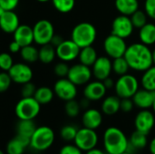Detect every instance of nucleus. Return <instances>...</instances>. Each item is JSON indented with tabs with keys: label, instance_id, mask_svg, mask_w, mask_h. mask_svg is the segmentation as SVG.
I'll return each mask as SVG.
<instances>
[{
	"label": "nucleus",
	"instance_id": "f257e3e1",
	"mask_svg": "<svg viewBox=\"0 0 155 154\" xmlns=\"http://www.w3.org/2000/svg\"><path fill=\"white\" fill-rule=\"evenodd\" d=\"M130 69L137 72H144L153 66V52L148 45L143 43H135L127 46L124 55Z\"/></svg>",
	"mask_w": 155,
	"mask_h": 154
},
{
	"label": "nucleus",
	"instance_id": "f03ea898",
	"mask_svg": "<svg viewBox=\"0 0 155 154\" xmlns=\"http://www.w3.org/2000/svg\"><path fill=\"white\" fill-rule=\"evenodd\" d=\"M128 137L118 127H108L103 135V145L106 153L120 154L128 149Z\"/></svg>",
	"mask_w": 155,
	"mask_h": 154
},
{
	"label": "nucleus",
	"instance_id": "7ed1b4c3",
	"mask_svg": "<svg viewBox=\"0 0 155 154\" xmlns=\"http://www.w3.org/2000/svg\"><path fill=\"white\" fill-rule=\"evenodd\" d=\"M97 36L95 26L89 22H82L77 24L72 30L71 39L80 47L92 45Z\"/></svg>",
	"mask_w": 155,
	"mask_h": 154
},
{
	"label": "nucleus",
	"instance_id": "20e7f679",
	"mask_svg": "<svg viewBox=\"0 0 155 154\" xmlns=\"http://www.w3.org/2000/svg\"><path fill=\"white\" fill-rule=\"evenodd\" d=\"M55 140V134L49 126H38L30 138L29 147L35 152H45L52 147Z\"/></svg>",
	"mask_w": 155,
	"mask_h": 154
},
{
	"label": "nucleus",
	"instance_id": "39448f33",
	"mask_svg": "<svg viewBox=\"0 0 155 154\" xmlns=\"http://www.w3.org/2000/svg\"><path fill=\"white\" fill-rule=\"evenodd\" d=\"M41 111V104L35 97H22L15 107L18 120H35Z\"/></svg>",
	"mask_w": 155,
	"mask_h": 154
},
{
	"label": "nucleus",
	"instance_id": "423d86ee",
	"mask_svg": "<svg viewBox=\"0 0 155 154\" xmlns=\"http://www.w3.org/2000/svg\"><path fill=\"white\" fill-rule=\"evenodd\" d=\"M114 90L116 95L121 99L133 98L139 90V82L135 76L126 74L119 76L115 82Z\"/></svg>",
	"mask_w": 155,
	"mask_h": 154
},
{
	"label": "nucleus",
	"instance_id": "0eeeda50",
	"mask_svg": "<svg viewBox=\"0 0 155 154\" xmlns=\"http://www.w3.org/2000/svg\"><path fill=\"white\" fill-rule=\"evenodd\" d=\"M99 143V136L95 130L89 128H80L77 131L74 143L84 152L97 147Z\"/></svg>",
	"mask_w": 155,
	"mask_h": 154
},
{
	"label": "nucleus",
	"instance_id": "6e6552de",
	"mask_svg": "<svg viewBox=\"0 0 155 154\" xmlns=\"http://www.w3.org/2000/svg\"><path fill=\"white\" fill-rule=\"evenodd\" d=\"M34 43L38 45L50 44L54 35V27L53 24L47 19H41L37 21L33 26Z\"/></svg>",
	"mask_w": 155,
	"mask_h": 154
},
{
	"label": "nucleus",
	"instance_id": "1a4fd4ad",
	"mask_svg": "<svg viewBox=\"0 0 155 154\" xmlns=\"http://www.w3.org/2000/svg\"><path fill=\"white\" fill-rule=\"evenodd\" d=\"M104 49L110 58L115 59L124 55L127 44L125 39L111 34L104 42Z\"/></svg>",
	"mask_w": 155,
	"mask_h": 154
},
{
	"label": "nucleus",
	"instance_id": "9d476101",
	"mask_svg": "<svg viewBox=\"0 0 155 154\" xmlns=\"http://www.w3.org/2000/svg\"><path fill=\"white\" fill-rule=\"evenodd\" d=\"M53 90L54 94L64 102L74 100L77 95V86L67 77L59 78L55 82Z\"/></svg>",
	"mask_w": 155,
	"mask_h": 154
},
{
	"label": "nucleus",
	"instance_id": "9b49d317",
	"mask_svg": "<svg viewBox=\"0 0 155 154\" xmlns=\"http://www.w3.org/2000/svg\"><path fill=\"white\" fill-rule=\"evenodd\" d=\"M12 81L17 84H24L31 82L34 76L32 68L27 63H15L8 71Z\"/></svg>",
	"mask_w": 155,
	"mask_h": 154
},
{
	"label": "nucleus",
	"instance_id": "f8f14e48",
	"mask_svg": "<svg viewBox=\"0 0 155 154\" xmlns=\"http://www.w3.org/2000/svg\"><path fill=\"white\" fill-rule=\"evenodd\" d=\"M92 74L93 73L90 67L80 63L70 66L67 78L78 86L88 84L91 80Z\"/></svg>",
	"mask_w": 155,
	"mask_h": 154
},
{
	"label": "nucleus",
	"instance_id": "ddd939ff",
	"mask_svg": "<svg viewBox=\"0 0 155 154\" xmlns=\"http://www.w3.org/2000/svg\"><path fill=\"white\" fill-rule=\"evenodd\" d=\"M81 48L72 40H64L56 48V56L63 62H72L78 58Z\"/></svg>",
	"mask_w": 155,
	"mask_h": 154
},
{
	"label": "nucleus",
	"instance_id": "4468645a",
	"mask_svg": "<svg viewBox=\"0 0 155 154\" xmlns=\"http://www.w3.org/2000/svg\"><path fill=\"white\" fill-rule=\"evenodd\" d=\"M134 25L130 16L121 15L114 18L112 23V34L126 39L130 37L134 32Z\"/></svg>",
	"mask_w": 155,
	"mask_h": 154
},
{
	"label": "nucleus",
	"instance_id": "2eb2a0df",
	"mask_svg": "<svg viewBox=\"0 0 155 154\" xmlns=\"http://www.w3.org/2000/svg\"><path fill=\"white\" fill-rule=\"evenodd\" d=\"M155 125V114L149 109L141 110L134 118V127L136 131L149 134Z\"/></svg>",
	"mask_w": 155,
	"mask_h": 154
},
{
	"label": "nucleus",
	"instance_id": "dca6fc26",
	"mask_svg": "<svg viewBox=\"0 0 155 154\" xmlns=\"http://www.w3.org/2000/svg\"><path fill=\"white\" fill-rule=\"evenodd\" d=\"M92 67V73L94 76L99 81H104V79L109 77L113 71L112 61L110 57L106 56L98 57Z\"/></svg>",
	"mask_w": 155,
	"mask_h": 154
},
{
	"label": "nucleus",
	"instance_id": "f3484780",
	"mask_svg": "<svg viewBox=\"0 0 155 154\" xmlns=\"http://www.w3.org/2000/svg\"><path fill=\"white\" fill-rule=\"evenodd\" d=\"M106 87L102 81H94L86 84L84 89V96L91 102H95L103 99L106 93Z\"/></svg>",
	"mask_w": 155,
	"mask_h": 154
},
{
	"label": "nucleus",
	"instance_id": "a211bd4d",
	"mask_svg": "<svg viewBox=\"0 0 155 154\" xmlns=\"http://www.w3.org/2000/svg\"><path fill=\"white\" fill-rule=\"evenodd\" d=\"M82 123L84 127L96 131L103 123V113L94 108H88L83 113Z\"/></svg>",
	"mask_w": 155,
	"mask_h": 154
},
{
	"label": "nucleus",
	"instance_id": "6ab92c4d",
	"mask_svg": "<svg viewBox=\"0 0 155 154\" xmlns=\"http://www.w3.org/2000/svg\"><path fill=\"white\" fill-rule=\"evenodd\" d=\"M20 25V20L15 10L5 11L0 16V29L6 34H14Z\"/></svg>",
	"mask_w": 155,
	"mask_h": 154
},
{
	"label": "nucleus",
	"instance_id": "aec40b11",
	"mask_svg": "<svg viewBox=\"0 0 155 154\" xmlns=\"http://www.w3.org/2000/svg\"><path fill=\"white\" fill-rule=\"evenodd\" d=\"M132 99L134 101V106L138 107L139 109H150L153 107L155 101V91L146 90L144 88L138 90Z\"/></svg>",
	"mask_w": 155,
	"mask_h": 154
},
{
	"label": "nucleus",
	"instance_id": "412c9836",
	"mask_svg": "<svg viewBox=\"0 0 155 154\" xmlns=\"http://www.w3.org/2000/svg\"><path fill=\"white\" fill-rule=\"evenodd\" d=\"M14 40L17 42L21 47L33 44L34 43V32L33 27L27 25H20L14 32Z\"/></svg>",
	"mask_w": 155,
	"mask_h": 154
},
{
	"label": "nucleus",
	"instance_id": "4be33fe9",
	"mask_svg": "<svg viewBox=\"0 0 155 154\" xmlns=\"http://www.w3.org/2000/svg\"><path fill=\"white\" fill-rule=\"evenodd\" d=\"M30 145V139L21 136L15 135L12 138L5 146L6 154H24L25 149Z\"/></svg>",
	"mask_w": 155,
	"mask_h": 154
},
{
	"label": "nucleus",
	"instance_id": "5701e85b",
	"mask_svg": "<svg viewBox=\"0 0 155 154\" xmlns=\"http://www.w3.org/2000/svg\"><path fill=\"white\" fill-rule=\"evenodd\" d=\"M148 135L141 133L139 131H134L132 133L130 137L128 138L129 144L127 151L134 154L136 152L143 150L148 145Z\"/></svg>",
	"mask_w": 155,
	"mask_h": 154
},
{
	"label": "nucleus",
	"instance_id": "b1692460",
	"mask_svg": "<svg viewBox=\"0 0 155 154\" xmlns=\"http://www.w3.org/2000/svg\"><path fill=\"white\" fill-rule=\"evenodd\" d=\"M120 104H121V98H119L117 95H111L106 98L102 103L101 110L102 113L107 116H112L116 114L120 110Z\"/></svg>",
	"mask_w": 155,
	"mask_h": 154
},
{
	"label": "nucleus",
	"instance_id": "393cba45",
	"mask_svg": "<svg viewBox=\"0 0 155 154\" xmlns=\"http://www.w3.org/2000/svg\"><path fill=\"white\" fill-rule=\"evenodd\" d=\"M114 5L121 15L127 16H131L139 9L138 0H115Z\"/></svg>",
	"mask_w": 155,
	"mask_h": 154
},
{
	"label": "nucleus",
	"instance_id": "a878e982",
	"mask_svg": "<svg viewBox=\"0 0 155 154\" xmlns=\"http://www.w3.org/2000/svg\"><path fill=\"white\" fill-rule=\"evenodd\" d=\"M139 38L141 43L146 45H152L155 44V25L147 23L139 31Z\"/></svg>",
	"mask_w": 155,
	"mask_h": 154
},
{
	"label": "nucleus",
	"instance_id": "bb28decb",
	"mask_svg": "<svg viewBox=\"0 0 155 154\" xmlns=\"http://www.w3.org/2000/svg\"><path fill=\"white\" fill-rule=\"evenodd\" d=\"M36 127L34 120H19L15 127L16 134L30 139Z\"/></svg>",
	"mask_w": 155,
	"mask_h": 154
},
{
	"label": "nucleus",
	"instance_id": "cd10ccee",
	"mask_svg": "<svg viewBox=\"0 0 155 154\" xmlns=\"http://www.w3.org/2000/svg\"><path fill=\"white\" fill-rule=\"evenodd\" d=\"M78 58H79V61L81 64L90 67V66H93V64L98 58L97 52L92 45L83 47L80 50Z\"/></svg>",
	"mask_w": 155,
	"mask_h": 154
},
{
	"label": "nucleus",
	"instance_id": "c85d7f7f",
	"mask_svg": "<svg viewBox=\"0 0 155 154\" xmlns=\"http://www.w3.org/2000/svg\"><path fill=\"white\" fill-rule=\"evenodd\" d=\"M55 47H54L51 44L41 45V47L38 49V61H40L43 64H51L55 59Z\"/></svg>",
	"mask_w": 155,
	"mask_h": 154
},
{
	"label": "nucleus",
	"instance_id": "c756f323",
	"mask_svg": "<svg viewBox=\"0 0 155 154\" xmlns=\"http://www.w3.org/2000/svg\"><path fill=\"white\" fill-rule=\"evenodd\" d=\"M54 95L55 94L53 89L48 86H41L36 88L34 97L41 105H45L53 101Z\"/></svg>",
	"mask_w": 155,
	"mask_h": 154
},
{
	"label": "nucleus",
	"instance_id": "7c9ffc66",
	"mask_svg": "<svg viewBox=\"0 0 155 154\" xmlns=\"http://www.w3.org/2000/svg\"><path fill=\"white\" fill-rule=\"evenodd\" d=\"M19 54L25 63L33 64L38 61V49L33 44L22 47Z\"/></svg>",
	"mask_w": 155,
	"mask_h": 154
},
{
	"label": "nucleus",
	"instance_id": "2f4dec72",
	"mask_svg": "<svg viewBox=\"0 0 155 154\" xmlns=\"http://www.w3.org/2000/svg\"><path fill=\"white\" fill-rule=\"evenodd\" d=\"M141 83L143 88L150 91H155V65L151 66L149 69L144 71Z\"/></svg>",
	"mask_w": 155,
	"mask_h": 154
},
{
	"label": "nucleus",
	"instance_id": "473e14b6",
	"mask_svg": "<svg viewBox=\"0 0 155 154\" xmlns=\"http://www.w3.org/2000/svg\"><path fill=\"white\" fill-rule=\"evenodd\" d=\"M112 64H113V71L114 72V74H116L119 76L126 74L130 69L129 64L124 56L114 59Z\"/></svg>",
	"mask_w": 155,
	"mask_h": 154
},
{
	"label": "nucleus",
	"instance_id": "72a5a7b5",
	"mask_svg": "<svg viewBox=\"0 0 155 154\" xmlns=\"http://www.w3.org/2000/svg\"><path fill=\"white\" fill-rule=\"evenodd\" d=\"M51 1L55 10H57L59 13L62 14H67L71 12L75 5V0H51Z\"/></svg>",
	"mask_w": 155,
	"mask_h": 154
},
{
	"label": "nucleus",
	"instance_id": "f704fd0d",
	"mask_svg": "<svg viewBox=\"0 0 155 154\" xmlns=\"http://www.w3.org/2000/svg\"><path fill=\"white\" fill-rule=\"evenodd\" d=\"M78 128L73 124H66L63 126L60 130V137L64 142H74L75 135L77 133Z\"/></svg>",
	"mask_w": 155,
	"mask_h": 154
},
{
	"label": "nucleus",
	"instance_id": "c9c22d12",
	"mask_svg": "<svg viewBox=\"0 0 155 154\" xmlns=\"http://www.w3.org/2000/svg\"><path fill=\"white\" fill-rule=\"evenodd\" d=\"M147 15L144 11L142 10H137L136 12H134L131 16V21L134 26V28H142L144 25L147 24Z\"/></svg>",
	"mask_w": 155,
	"mask_h": 154
},
{
	"label": "nucleus",
	"instance_id": "e433bc0d",
	"mask_svg": "<svg viewBox=\"0 0 155 154\" xmlns=\"http://www.w3.org/2000/svg\"><path fill=\"white\" fill-rule=\"evenodd\" d=\"M80 111H81L80 103H79V102L75 101V99L65 102L64 112H65L66 115L69 116L70 118L77 117L80 113Z\"/></svg>",
	"mask_w": 155,
	"mask_h": 154
},
{
	"label": "nucleus",
	"instance_id": "4c0bfd02",
	"mask_svg": "<svg viewBox=\"0 0 155 154\" xmlns=\"http://www.w3.org/2000/svg\"><path fill=\"white\" fill-rule=\"evenodd\" d=\"M14 59L9 53L0 54V69L4 72H8L14 64Z\"/></svg>",
	"mask_w": 155,
	"mask_h": 154
},
{
	"label": "nucleus",
	"instance_id": "58836bf2",
	"mask_svg": "<svg viewBox=\"0 0 155 154\" xmlns=\"http://www.w3.org/2000/svg\"><path fill=\"white\" fill-rule=\"evenodd\" d=\"M69 68L70 66L67 64L66 62H59L58 64H56L54 67V73L56 76H58L59 78H64L67 77L68 72H69Z\"/></svg>",
	"mask_w": 155,
	"mask_h": 154
},
{
	"label": "nucleus",
	"instance_id": "ea45409f",
	"mask_svg": "<svg viewBox=\"0 0 155 154\" xmlns=\"http://www.w3.org/2000/svg\"><path fill=\"white\" fill-rule=\"evenodd\" d=\"M12 79L8 74V72H0V93H5L6 92L11 84H12Z\"/></svg>",
	"mask_w": 155,
	"mask_h": 154
},
{
	"label": "nucleus",
	"instance_id": "a19ab883",
	"mask_svg": "<svg viewBox=\"0 0 155 154\" xmlns=\"http://www.w3.org/2000/svg\"><path fill=\"white\" fill-rule=\"evenodd\" d=\"M35 91H36L35 85L32 82H28L22 84L21 95L22 97H34Z\"/></svg>",
	"mask_w": 155,
	"mask_h": 154
},
{
	"label": "nucleus",
	"instance_id": "79ce46f5",
	"mask_svg": "<svg viewBox=\"0 0 155 154\" xmlns=\"http://www.w3.org/2000/svg\"><path fill=\"white\" fill-rule=\"evenodd\" d=\"M83 152H84L81 151L74 143H67L64 145L59 151V154H84Z\"/></svg>",
	"mask_w": 155,
	"mask_h": 154
},
{
	"label": "nucleus",
	"instance_id": "37998d69",
	"mask_svg": "<svg viewBox=\"0 0 155 154\" xmlns=\"http://www.w3.org/2000/svg\"><path fill=\"white\" fill-rule=\"evenodd\" d=\"M134 106V101L132 98H123L121 99V104H120V110L124 113H130L133 111Z\"/></svg>",
	"mask_w": 155,
	"mask_h": 154
},
{
	"label": "nucleus",
	"instance_id": "c03bdc74",
	"mask_svg": "<svg viewBox=\"0 0 155 154\" xmlns=\"http://www.w3.org/2000/svg\"><path fill=\"white\" fill-rule=\"evenodd\" d=\"M144 12L148 17L155 20V0H145Z\"/></svg>",
	"mask_w": 155,
	"mask_h": 154
},
{
	"label": "nucleus",
	"instance_id": "a18cd8bd",
	"mask_svg": "<svg viewBox=\"0 0 155 154\" xmlns=\"http://www.w3.org/2000/svg\"><path fill=\"white\" fill-rule=\"evenodd\" d=\"M19 2L20 0H0V5L5 11H10L15 10L18 6Z\"/></svg>",
	"mask_w": 155,
	"mask_h": 154
},
{
	"label": "nucleus",
	"instance_id": "49530a36",
	"mask_svg": "<svg viewBox=\"0 0 155 154\" xmlns=\"http://www.w3.org/2000/svg\"><path fill=\"white\" fill-rule=\"evenodd\" d=\"M21 45L15 42V40H13L10 44H9V51L11 54H17V53H20V50H21Z\"/></svg>",
	"mask_w": 155,
	"mask_h": 154
},
{
	"label": "nucleus",
	"instance_id": "de8ad7c7",
	"mask_svg": "<svg viewBox=\"0 0 155 154\" xmlns=\"http://www.w3.org/2000/svg\"><path fill=\"white\" fill-rule=\"evenodd\" d=\"M64 41V38L61 36V35H59V34H54V35L53 36V38H52V40H51V42H50V44L54 46V47H57L62 42Z\"/></svg>",
	"mask_w": 155,
	"mask_h": 154
},
{
	"label": "nucleus",
	"instance_id": "09e8293b",
	"mask_svg": "<svg viewBox=\"0 0 155 154\" xmlns=\"http://www.w3.org/2000/svg\"><path fill=\"white\" fill-rule=\"evenodd\" d=\"M102 82L104 83V86L106 87V89H111V88L114 87V84H115V83L114 82V80H113L112 78H110V76L107 77L106 79H104V80L102 81Z\"/></svg>",
	"mask_w": 155,
	"mask_h": 154
},
{
	"label": "nucleus",
	"instance_id": "8fccbe9b",
	"mask_svg": "<svg viewBox=\"0 0 155 154\" xmlns=\"http://www.w3.org/2000/svg\"><path fill=\"white\" fill-rule=\"evenodd\" d=\"M79 103H80V106H81V109H84V110H87L88 108H90V103H91V101L90 100H88L87 98H84V99H82L80 102H79Z\"/></svg>",
	"mask_w": 155,
	"mask_h": 154
},
{
	"label": "nucleus",
	"instance_id": "3c124183",
	"mask_svg": "<svg viewBox=\"0 0 155 154\" xmlns=\"http://www.w3.org/2000/svg\"><path fill=\"white\" fill-rule=\"evenodd\" d=\"M85 154H106L105 151H103L101 149H98L97 147L94 148V149H92L88 152H86Z\"/></svg>",
	"mask_w": 155,
	"mask_h": 154
},
{
	"label": "nucleus",
	"instance_id": "603ef678",
	"mask_svg": "<svg viewBox=\"0 0 155 154\" xmlns=\"http://www.w3.org/2000/svg\"><path fill=\"white\" fill-rule=\"evenodd\" d=\"M149 151L151 154H155V137L153 138L149 143Z\"/></svg>",
	"mask_w": 155,
	"mask_h": 154
},
{
	"label": "nucleus",
	"instance_id": "864d4df0",
	"mask_svg": "<svg viewBox=\"0 0 155 154\" xmlns=\"http://www.w3.org/2000/svg\"><path fill=\"white\" fill-rule=\"evenodd\" d=\"M5 9H4V8H3V7L0 5V16H1V15H2L5 13Z\"/></svg>",
	"mask_w": 155,
	"mask_h": 154
},
{
	"label": "nucleus",
	"instance_id": "5fc2aeb1",
	"mask_svg": "<svg viewBox=\"0 0 155 154\" xmlns=\"http://www.w3.org/2000/svg\"><path fill=\"white\" fill-rule=\"evenodd\" d=\"M153 63L155 65V49L153 51Z\"/></svg>",
	"mask_w": 155,
	"mask_h": 154
},
{
	"label": "nucleus",
	"instance_id": "6e6d98bb",
	"mask_svg": "<svg viewBox=\"0 0 155 154\" xmlns=\"http://www.w3.org/2000/svg\"><path fill=\"white\" fill-rule=\"evenodd\" d=\"M36 1H38V2H40V3H46V2H49V1H51V0H36Z\"/></svg>",
	"mask_w": 155,
	"mask_h": 154
},
{
	"label": "nucleus",
	"instance_id": "4d7b16f0",
	"mask_svg": "<svg viewBox=\"0 0 155 154\" xmlns=\"http://www.w3.org/2000/svg\"><path fill=\"white\" fill-rule=\"evenodd\" d=\"M152 109H153V113L155 114V101H154V103H153V107H152Z\"/></svg>",
	"mask_w": 155,
	"mask_h": 154
},
{
	"label": "nucleus",
	"instance_id": "13d9d810",
	"mask_svg": "<svg viewBox=\"0 0 155 154\" xmlns=\"http://www.w3.org/2000/svg\"><path fill=\"white\" fill-rule=\"evenodd\" d=\"M120 154H133L132 152H128V151H125V152H122V153Z\"/></svg>",
	"mask_w": 155,
	"mask_h": 154
},
{
	"label": "nucleus",
	"instance_id": "bf43d9fd",
	"mask_svg": "<svg viewBox=\"0 0 155 154\" xmlns=\"http://www.w3.org/2000/svg\"><path fill=\"white\" fill-rule=\"evenodd\" d=\"M0 154H5V152H4L1 149H0Z\"/></svg>",
	"mask_w": 155,
	"mask_h": 154
},
{
	"label": "nucleus",
	"instance_id": "052dcab7",
	"mask_svg": "<svg viewBox=\"0 0 155 154\" xmlns=\"http://www.w3.org/2000/svg\"><path fill=\"white\" fill-rule=\"evenodd\" d=\"M106 154H110V153H106Z\"/></svg>",
	"mask_w": 155,
	"mask_h": 154
}]
</instances>
